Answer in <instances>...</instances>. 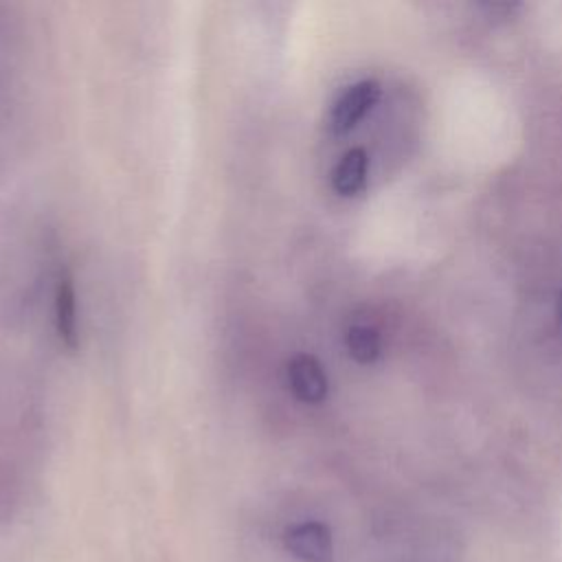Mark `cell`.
<instances>
[{
	"mask_svg": "<svg viewBox=\"0 0 562 562\" xmlns=\"http://www.w3.org/2000/svg\"><path fill=\"white\" fill-rule=\"evenodd\" d=\"M380 99V86L373 79H362L349 86L334 103L329 114V127L334 134H347L353 130L364 114L375 105Z\"/></svg>",
	"mask_w": 562,
	"mask_h": 562,
	"instance_id": "cell-1",
	"label": "cell"
},
{
	"mask_svg": "<svg viewBox=\"0 0 562 562\" xmlns=\"http://www.w3.org/2000/svg\"><path fill=\"white\" fill-rule=\"evenodd\" d=\"M288 384L294 397L303 404H321L329 389L323 364L310 353H296L288 362Z\"/></svg>",
	"mask_w": 562,
	"mask_h": 562,
	"instance_id": "cell-2",
	"label": "cell"
},
{
	"mask_svg": "<svg viewBox=\"0 0 562 562\" xmlns=\"http://www.w3.org/2000/svg\"><path fill=\"white\" fill-rule=\"evenodd\" d=\"M285 547L303 562H331V533L321 522H301L285 533Z\"/></svg>",
	"mask_w": 562,
	"mask_h": 562,
	"instance_id": "cell-3",
	"label": "cell"
},
{
	"mask_svg": "<svg viewBox=\"0 0 562 562\" xmlns=\"http://www.w3.org/2000/svg\"><path fill=\"white\" fill-rule=\"evenodd\" d=\"M55 325L59 340L66 349L75 351L79 345V329H77V292L72 277L66 272L59 277L55 290Z\"/></svg>",
	"mask_w": 562,
	"mask_h": 562,
	"instance_id": "cell-4",
	"label": "cell"
},
{
	"mask_svg": "<svg viewBox=\"0 0 562 562\" xmlns=\"http://www.w3.org/2000/svg\"><path fill=\"white\" fill-rule=\"evenodd\" d=\"M367 169H369V158L362 147H353L345 151L331 171L334 191L345 198L362 193L367 184Z\"/></svg>",
	"mask_w": 562,
	"mask_h": 562,
	"instance_id": "cell-5",
	"label": "cell"
},
{
	"mask_svg": "<svg viewBox=\"0 0 562 562\" xmlns=\"http://www.w3.org/2000/svg\"><path fill=\"white\" fill-rule=\"evenodd\" d=\"M345 345L349 356L360 364H369L380 356V334L367 325L349 327L345 336Z\"/></svg>",
	"mask_w": 562,
	"mask_h": 562,
	"instance_id": "cell-6",
	"label": "cell"
},
{
	"mask_svg": "<svg viewBox=\"0 0 562 562\" xmlns=\"http://www.w3.org/2000/svg\"><path fill=\"white\" fill-rule=\"evenodd\" d=\"M558 310H560V316H562V294H560V301H558Z\"/></svg>",
	"mask_w": 562,
	"mask_h": 562,
	"instance_id": "cell-7",
	"label": "cell"
}]
</instances>
